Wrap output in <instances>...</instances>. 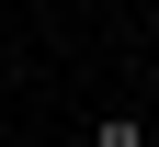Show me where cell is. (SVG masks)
Segmentation results:
<instances>
[{
  "label": "cell",
  "instance_id": "obj_1",
  "mask_svg": "<svg viewBox=\"0 0 159 147\" xmlns=\"http://www.w3.org/2000/svg\"><path fill=\"white\" fill-rule=\"evenodd\" d=\"M80 147H148V124H136L125 102H114V113H91V136H80Z\"/></svg>",
  "mask_w": 159,
  "mask_h": 147
}]
</instances>
